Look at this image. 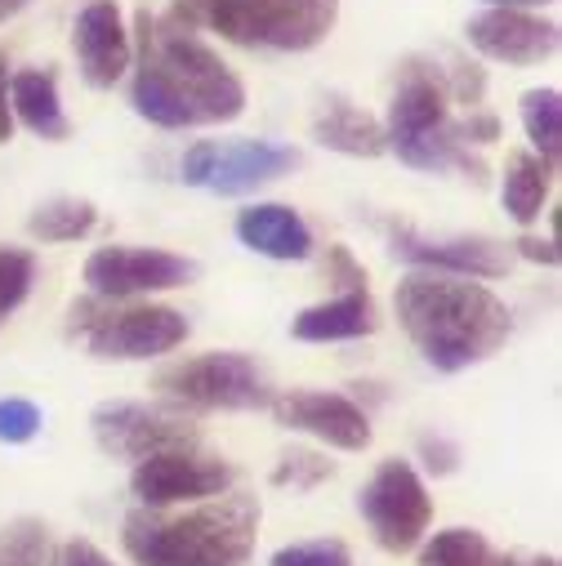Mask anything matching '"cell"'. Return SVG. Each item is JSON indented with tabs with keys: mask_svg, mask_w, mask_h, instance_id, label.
I'll return each instance as SVG.
<instances>
[{
	"mask_svg": "<svg viewBox=\"0 0 562 566\" xmlns=\"http://www.w3.org/2000/svg\"><path fill=\"white\" fill-rule=\"evenodd\" d=\"M10 6H19V10H23V6H28V0H10Z\"/></svg>",
	"mask_w": 562,
	"mask_h": 566,
	"instance_id": "39",
	"label": "cell"
},
{
	"mask_svg": "<svg viewBox=\"0 0 562 566\" xmlns=\"http://www.w3.org/2000/svg\"><path fill=\"white\" fill-rule=\"evenodd\" d=\"M85 286L94 300L116 304V300H144L162 291L192 286L201 276V263L175 250H148V245H98L85 259Z\"/></svg>",
	"mask_w": 562,
	"mask_h": 566,
	"instance_id": "10",
	"label": "cell"
},
{
	"mask_svg": "<svg viewBox=\"0 0 562 566\" xmlns=\"http://www.w3.org/2000/svg\"><path fill=\"white\" fill-rule=\"evenodd\" d=\"M513 254L527 259V263H540V268H558V259H562L553 241H540V237H531V232H522V237L513 241Z\"/></svg>",
	"mask_w": 562,
	"mask_h": 566,
	"instance_id": "34",
	"label": "cell"
},
{
	"mask_svg": "<svg viewBox=\"0 0 562 566\" xmlns=\"http://www.w3.org/2000/svg\"><path fill=\"white\" fill-rule=\"evenodd\" d=\"M50 531L41 517H14L0 531V566H45Z\"/></svg>",
	"mask_w": 562,
	"mask_h": 566,
	"instance_id": "26",
	"label": "cell"
},
{
	"mask_svg": "<svg viewBox=\"0 0 562 566\" xmlns=\"http://www.w3.org/2000/svg\"><path fill=\"white\" fill-rule=\"evenodd\" d=\"M335 473V464L318 451H304V447H291L281 455V464L272 469V486H291V491H313L318 482H326Z\"/></svg>",
	"mask_w": 562,
	"mask_h": 566,
	"instance_id": "27",
	"label": "cell"
},
{
	"mask_svg": "<svg viewBox=\"0 0 562 566\" xmlns=\"http://www.w3.org/2000/svg\"><path fill=\"white\" fill-rule=\"evenodd\" d=\"M232 232L246 250H254L263 259H277V263H304L318 245L304 214L295 206H281V201H254V206L237 210Z\"/></svg>",
	"mask_w": 562,
	"mask_h": 566,
	"instance_id": "17",
	"label": "cell"
},
{
	"mask_svg": "<svg viewBox=\"0 0 562 566\" xmlns=\"http://www.w3.org/2000/svg\"><path fill=\"white\" fill-rule=\"evenodd\" d=\"M549 184H553V170H549L535 153H509V161H504V184H500V201H504V210H509V219H513L518 228L540 223L544 201H549Z\"/></svg>",
	"mask_w": 562,
	"mask_h": 566,
	"instance_id": "21",
	"label": "cell"
},
{
	"mask_svg": "<svg viewBox=\"0 0 562 566\" xmlns=\"http://www.w3.org/2000/svg\"><path fill=\"white\" fill-rule=\"evenodd\" d=\"M379 331V308L371 300V291H344L326 304L304 308L291 322V335L300 344H340V339H362Z\"/></svg>",
	"mask_w": 562,
	"mask_h": 566,
	"instance_id": "19",
	"label": "cell"
},
{
	"mask_svg": "<svg viewBox=\"0 0 562 566\" xmlns=\"http://www.w3.org/2000/svg\"><path fill=\"white\" fill-rule=\"evenodd\" d=\"M134 81L129 107L162 129L228 125L246 112L241 76L179 19H153L138 10L134 19Z\"/></svg>",
	"mask_w": 562,
	"mask_h": 566,
	"instance_id": "1",
	"label": "cell"
},
{
	"mask_svg": "<svg viewBox=\"0 0 562 566\" xmlns=\"http://www.w3.org/2000/svg\"><path fill=\"white\" fill-rule=\"evenodd\" d=\"M94 228H98V206L85 201V197H54V201H45L28 214V237H37L45 245L81 241Z\"/></svg>",
	"mask_w": 562,
	"mask_h": 566,
	"instance_id": "22",
	"label": "cell"
},
{
	"mask_svg": "<svg viewBox=\"0 0 562 566\" xmlns=\"http://www.w3.org/2000/svg\"><path fill=\"white\" fill-rule=\"evenodd\" d=\"M268 566H353V553L344 539H304V544L277 548Z\"/></svg>",
	"mask_w": 562,
	"mask_h": 566,
	"instance_id": "29",
	"label": "cell"
},
{
	"mask_svg": "<svg viewBox=\"0 0 562 566\" xmlns=\"http://www.w3.org/2000/svg\"><path fill=\"white\" fill-rule=\"evenodd\" d=\"M326 281H335L344 291H366V268L348 254V245H331L326 250Z\"/></svg>",
	"mask_w": 562,
	"mask_h": 566,
	"instance_id": "30",
	"label": "cell"
},
{
	"mask_svg": "<svg viewBox=\"0 0 562 566\" xmlns=\"http://www.w3.org/2000/svg\"><path fill=\"white\" fill-rule=\"evenodd\" d=\"M14 138V112H10V63L0 54V144Z\"/></svg>",
	"mask_w": 562,
	"mask_h": 566,
	"instance_id": "35",
	"label": "cell"
},
{
	"mask_svg": "<svg viewBox=\"0 0 562 566\" xmlns=\"http://www.w3.org/2000/svg\"><path fill=\"white\" fill-rule=\"evenodd\" d=\"M419 460H425V469L434 473V478H451L456 469H460V447L456 442H447V438H419Z\"/></svg>",
	"mask_w": 562,
	"mask_h": 566,
	"instance_id": "31",
	"label": "cell"
},
{
	"mask_svg": "<svg viewBox=\"0 0 562 566\" xmlns=\"http://www.w3.org/2000/svg\"><path fill=\"white\" fill-rule=\"evenodd\" d=\"M45 429V415L28 397H0V442L6 447H28Z\"/></svg>",
	"mask_w": 562,
	"mask_h": 566,
	"instance_id": "28",
	"label": "cell"
},
{
	"mask_svg": "<svg viewBox=\"0 0 562 566\" xmlns=\"http://www.w3.org/2000/svg\"><path fill=\"white\" fill-rule=\"evenodd\" d=\"M59 566H116L94 539H85V535H72L67 544H63V553H59Z\"/></svg>",
	"mask_w": 562,
	"mask_h": 566,
	"instance_id": "32",
	"label": "cell"
},
{
	"mask_svg": "<svg viewBox=\"0 0 562 566\" xmlns=\"http://www.w3.org/2000/svg\"><path fill=\"white\" fill-rule=\"evenodd\" d=\"M72 335H81L94 361H153V357L175 353L192 335V326L170 304L107 308L103 300L90 295L72 304Z\"/></svg>",
	"mask_w": 562,
	"mask_h": 566,
	"instance_id": "6",
	"label": "cell"
},
{
	"mask_svg": "<svg viewBox=\"0 0 562 566\" xmlns=\"http://www.w3.org/2000/svg\"><path fill=\"white\" fill-rule=\"evenodd\" d=\"M469 45L504 67H535L558 54V23L531 10H482L465 28Z\"/></svg>",
	"mask_w": 562,
	"mask_h": 566,
	"instance_id": "16",
	"label": "cell"
},
{
	"mask_svg": "<svg viewBox=\"0 0 562 566\" xmlns=\"http://www.w3.org/2000/svg\"><path fill=\"white\" fill-rule=\"evenodd\" d=\"M268 410H272V419L281 423V429L304 433V438H313L322 447H335V451H366L375 442L371 415L348 392L291 388V392H272Z\"/></svg>",
	"mask_w": 562,
	"mask_h": 566,
	"instance_id": "13",
	"label": "cell"
},
{
	"mask_svg": "<svg viewBox=\"0 0 562 566\" xmlns=\"http://www.w3.org/2000/svg\"><path fill=\"white\" fill-rule=\"evenodd\" d=\"M10 112L23 129L50 138V144H63L72 134V120L59 103V76L50 67H23L10 76Z\"/></svg>",
	"mask_w": 562,
	"mask_h": 566,
	"instance_id": "20",
	"label": "cell"
},
{
	"mask_svg": "<svg viewBox=\"0 0 562 566\" xmlns=\"http://www.w3.org/2000/svg\"><path fill=\"white\" fill-rule=\"evenodd\" d=\"M487 10H540V6H553V0H482Z\"/></svg>",
	"mask_w": 562,
	"mask_h": 566,
	"instance_id": "37",
	"label": "cell"
},
{
	"mask_svg": "<svg viewBox=\"0 0 562 566\" xmlns=\"http://www.w3.org/2000/svg\"><path fill=\"white\" fill-rule=\"evenodd\" d=\"M237 469L219 455H206L197 447L184 451H162L138 460L129 473V495L138 509H175V504H201L223 491H232Z\"/></svg>",
	"mask_w": 562,
	"mask_h": 566,
	"instance_id": "12",
	"label": "cell"
},
{
	"mask_svg": "<svg viewBox=\"0 0 562 566\" xmlns=\"http://www.w3.org/2000/svg\"><path fill=\"white\" fill-rule=\"evenodd\" d=\"M460 138H465V148H487V144H496L500 138V120L491 116V112H469L465 120H460Z\"/></svg>",
	"mask_w": 562,
	"mask_h": 566,
	"instance_id": "33",
	"label": "cell"
},
{
	"mask_svg": "<svg viewBox=\"0 0 562 566\" xmlns=\"http://www.w3.org/2000/svg\"><path fill=\"white\" fill-rule=\"evenodd\" d=\"M153 388L179 410H263L272 401L268 375L246 353H201L157 370Z\"/></svg>",
	"mask_w": 562,
	"mask_h": 566,
	"instance_id": "8",
	"label": "cell"
},
{
	"mask_svg": "<svg viewBox=\"0 0 562 566\" xmlns=\"http://www.w3.org/2000/svg\"><path fill=\"white\" fill-rule=\"evenodd\" d=\"M388 250L415 272H447V276H469V281L504 276L513 263L509 250L491 237H425L410 223H388Z\"/></svg>",
	"mask_w": 562,
	"mask_h": 566,
	"instance_id": "14",
	"label": "cell"
},
{
	"mask_svg": "<svg viewBox=\"0 0 562 566\" xmlns=\"http://www.w3.org/2000/svg\"><path fill=\"white\" fill-rule=\"evenodd\" d=\"M184 28H210L241 50L304 54L340 23V0H175Z\"/></svg>",
	"mask_w": 562,
	"mask_h": 566,
	"instance_id": "5",
	"label": "cell"
},
{
	"mask_svg": "<svg viewBox=\"0 0 562 566\" xmlns=\"http://www.w3.org/2000/svg\"><path fill=\"white\" fill-rule=\"evenodd\" d=\"M313 138L322 148L340 153V157H384L388 144H384V120L371 116L366 107H357L353 98L344 94H326L318 116H313Z\"/></svg>",
	"mask_w": 562,
	"mask_h": 566,
	"instance_id": "18",
	"label": "cell"
},
{
	"mask_svg": "<svg viewBox=\"0 0 562 566\" xmlns=\"http://www.w3.org/2000/svg\"><path fill=\"white\" fill-rule=\"evenodd\" d=\"M259 539V500L223 491L197 509L166 517L162 509H134L121 544L134 566H246Z\"/></svg>",
	"mask_w": 562,
	"mask_h": 566,
	"instance_id": "3",
	"label": "cell"
},
{
	"mask_svg": "<svg viewBox=\"0 0 562 566\" xmlns=\"http://www.w3.org/2000/svg\"><path fill=\"white\" fill-rule=\"evenodd\" d=\"M384 144L397 153L402 166L410 170H465L478 184L487 179V166L465 148L460 120L451 116V94L438 76V63L406 59L397 72V90L388 103V125Z\"/></svg>",
	"mask_w": 562,
	"mask_h": 566,
	"instance_id": "4",
	"label": "cell"
},
{
	"mask_svg": "<svg viewBox=\"0 0 562 566\" xmlns=\"http://www.w3.org/2000/svg\"><path fill=\"white\" fill-rule=\"evenodd\" d=\"M300 166L304 153L291 144H272V138H201L184 153L179 179L215 197H250Z\"/></svg>",
	"mask_w": 562,
	"mask_h": 566,
	"instance_id": "7",
	"label": "cell"
},
{
	"mask_svg": "<svg viewBox=\"0 0 562 566\" xmlns=\"http://www.w3.org/2000/svg\"><path fill=\"white\" fill-rule=\"evenodd\" d=\"M37 286V254L23 245H0V326H6Z\"/></svg>",
	"mask_w": 562,
	"mask_h": 566,
	"instance_id": "25",
	"label": "cell"
},
{
	"mask_svg": "<svg viewBox=\"0 0 562 566\" xmlns=\"http://www.w3.org/2000/svg\"><path fill=\"white\" fill-rule=\"evenodd\" d=\"M14 14H19V6H10V0H0V23L14 19Z\"/></svg>",
	"mask_w": 562,
	"mask_h": 566,
	"instance_id": "38",
	"label": "cell"
},
{
	"mask_svg": "<svg viewBox=\"0 0 562 566\" xmlns=\"http://www.w3.org/2000/svg\"><path fill=\"white\" fill-rule=\"evenodd\" d=\"M491 566H558V557L540 553V557H527V553H504V557H491Z\"/></svg>",
	"mask_w": 562,
	"mask_h": 566,
	"instance_id": "36",
	"label": "cell"
},
{
	"mask_svg": "<svg viewBox=\"0 0 562 566\" xmlns=\"http://www.w3.org/2000/svg\"><path fill=\"white\" fill-rule=\"evenodd\" d=\"M491 544L473 526H447L434 539H419V566H491Z\"/></svg>",
	"mask_w": 562,
	"mask_h": 566,
	"instance_id": "24",
	"label": "cell"
},
{
	"mask_svg": "<svg viewBox=\"0 0 562 566\" xmlns=\"http://www.w3.org/2000/svg\"><path fill=\"white\" fill-rule=\"evenodd\" d=\"M357 513L366 517V526L384 553H410V548H419V539H425L434 526V495L410 460L393 455L362 486Z\"/></svg>",
	"mask_w": 562,
	"mask_h": 566,
	"instance_id": "9",
	"label": "cell"
},
{
	"mask_svg": "<svg viewBox=\"0 0 562 566\" xmlns=\"http://www.w3.org/2000/svg\"><path fill=\"white\" fill-rule=\"evenodd\" d=\"M518 112H522V129L531 138V153L549 170H558V161H562V94L553 85L527 90L522 103H518Z\"/></svg>",
	"mask_w": 562,
	"mask_h": 566,
	"instance_id": "23",
	"label": "cell"
},
{
	"mask_svg": "<svg viewBox=\"0 0 562 566\" xmlns=\"http://www.w3.org/2000/svg\"><path fill=\"white\" fill-rule=\"evenodd\" d=\"M397 322L415 353L438 375H460L496 357L513 335L509 304L469 276L447 272H410L393 291Z\"/></svg>",
	"mask_w": 562,
	"mask_h": 566,
	"instance_id": "2",
	"label": "cell"
},
{
	"mask_svg": "<svg viewBox=\"0 0 562 566\" xmlns=\"http://www.w3.org/2000/svg\"><path fill=\"white\" fill-rule=\"evenodd\" d=\"M90 433L103 455L134 464L162 451L197 447V429L184 419V410H166L148 401H98L90 410Z\"/></svg>",
	"mask_w": 562,
	"mask_h": 566,
	"instance_id": "11",
	"label": "cell"
},
{
	"mask_svg": "<svg viewBox=\"0 0 562 566\" xmlns=\"http://www.w3.org/2000/svg\"><path fill=\"white\" fill-rule=\"evenodd\" d=\"M76 67L90 90H112L134 63V36L121 19L116 0H85L72 19Z\"/></svg>",
	"mask_w": 562,
	"mask_h": 566,
	"instance_id": "15",
	"label": "cell"
}]
</instances>
